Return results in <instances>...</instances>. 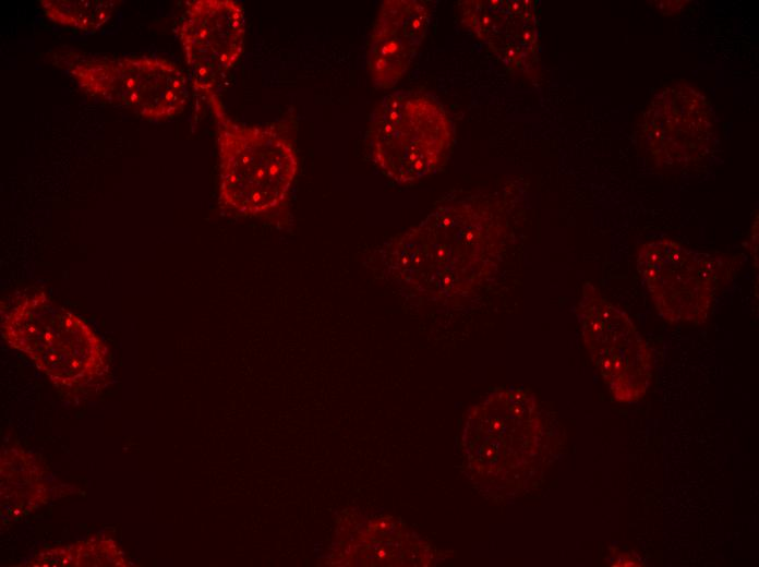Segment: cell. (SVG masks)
Masks as SVG:
<instances>
[{"label":"cell","mask_w":759,"mask_h":567,"mask_svg":"<svg viewBox=\"0 0 759 567\" xmlns=\"http://www.w3.org/2000/svg\"><path fill=\"white\" fill-rule=\"evenodd\" d=\"M48 472L32 454L20 447L1 453V514L19 519L46 503Z\"/></svg>","instance_id":"7c38bea8"},{"label":"cell","mask_w":759,"mask_h":567,"mask_svg":"<svg viewBox=\"0 0 759 567\" xmlns=\"http://www.w3.org/2000/svg\"><path fill=\"white\" fill-rule=\"evenodd\" d=\"M81 91L154 122L180 114L189 100L188 79L171 60L153 55L96 57L58 55Z\"/></svg>","instance_id":"5b68a950"},{"label":"cell","mask_w":759,"mask_h":567,"mask_svg":"<svg viewBox=\"0 0 759 567\" xmlns=\"http://www.w3.org/2000/svg\"><path fill=\"white\" fill-rule=\"evenodd\" d=\"M204 99L216 124L219 208L226 215L289 229L299 169L294 113L246 124L228 114L216 92L207 93Z\"/></svg>","instance_id":"7a4b0ae2"},{"label":"cell","mask_w":759,"mask_h":567,"mask_svg":"<svg viewBox=\"0 0 759 567\" xmlns=\"http://www.w3.org/2000/svg\"><path fill=\"white\" fill-rule=\"evenodd\" d=\"M454 138L444 106L415 91L388 94L370 114L368 153L376 167L398 183H411L438 169Z\"/></svg>","instance_id":"277c9868"},{"label":"cell","mask_w":759,"mask_h":567,"mask_svg":"<svg viewBox=\"0 0 759 567\" xmlns=\"http://www.w3.org/2000/svg\"><path fill=\"white\" fill-rule=\"evenodd\" d=\"M639 145L659 167L678 168L709 154L714 123L704 96L678 83L658 94L638 125Z\"/></svg>","instance_id":"ba28073f"},{"label":"cell","mask_w":759,"mask_h":567,"mask_svg":"<svg viewBox=\"0 0 759 567\" xmlns=\"http://www.w3.org/2000/svg\"><path fill=\"white\" fill-rule=\"evenodd\" d=\"M468 28L508 67L522 68L534 56L535 12L528 1H465Z\"/></svg>","instance_id":"8fae6325"},{"label":"cell","mask_w":759,"mask_h":567,"mask_svg":"<svg viewBox=\"0 0 759 567\" xmlns=\"http://www.w3.org/2000/svg\"><path fill=\"white\" fill-rule=\"evenodd\" d=\"M585 343L612 396L624 402L640 399L651 381V354L625 312L590 284L578 305Z\"/></svg>","instance_id":"8992f818"},{"label":"cell","mask_w":759,"mask_h":567,"mask_svg":"<svg viewBox=\"0 0 759 567\" xmlns=\"http://www.w3.org/2000/svg\"><path fill=\"white\" fill-rule=\"evenodd\" d=\"M637 267L664 319L695 324L706 321L720 278L718 260L661 239L640 246Z\"/></svg>","instance_id":"52a82bcc"},{"label":"cell","mask_w":759,"mask_h":567,"mask_svg":"<svg viewBox=\"0 0 759 567\" xmlns=\"http://www.w3.org/2000/svg\"><path fill=\"white\" fill-rule=\"evenodd\" d=\"M32 566H128V559L110 539L93 538L64 547L41 551Z\"/></svg>","instance_id":"4fadbf2b"},{"label":"cell","mask_w":759,"mask_h":567,"mask_svg":"<svg viewBox=\"0 0 759 567\" xmlns=\"http://www.w3.org/2000/svg\"><path fill=\"white\" fill-rule=\"evenodd\" d=\"M1 333L59 388L85 393L108 379L109 354L103 340L45 292H22L5 302Z\"/></svg>","instance_id":"3957f363"},{"label":"cell","mask_w":759,"mask_h":567,"mask_svg":"<svg viewBox=\"0 0 759 567\" xmlns=\"http://www.w3.org/2000/svg\"><path fill=\"white\" fill-rule=\"evenodd\" d=\"M501 231L486 203L442 206L378 250L376 266L400 290L423 301H457L495 272Z\"/></svg>","instance_id":"6da1fadb"},{"label":"cell","mask_w":759,"mask_h":567,"mask_svg":"<svg viewBox=\"0 0 759 567\" xmlns=\"http://www.w3.org/2000/svg\"><path fill=\"white\" fill-rule=\"evenodd\" d=\"M121 1L117 0H40L45 15L55 24L84 32H95L112 17Z\"/></svg>","instance_id":"5bb4252c"},{"label":"cell","mask_w":759,"mask_h":567,"mask_svg":"<svg viewBox=\"0 0 759 567\" xmlns=\"http://www.w3.org/2000/svg\"><path fill=\"white\" fill-rule=\"evenodd\" d=\"M194 91L216 92L220 80L244 50V9L233 0H194L186 4L177 28Z\"/></svg>","instance_id":"9c48e42d"},{"label":"cell","mask_w":759,"mask_h":567,"mask_svg":"<svg viewBox=\"0 0 759 567\" xmlns=\"http://www.w3.org/2000/svg\"><path fill=\"white\" fill-rule=\"evenodd\" d=\"M431 12L426 1H383L366 51L369 73L376 87L391 88L406 74L427 33Z\"/></svg>","instance_id":"30bf717a"}]
</instances>
